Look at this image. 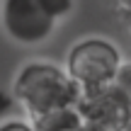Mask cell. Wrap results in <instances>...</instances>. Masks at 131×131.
<instances>
[{
    "mask_svg": "<svg viewBox=\"0 0 131 131\" xmlns=\"http://www.w3.org/2000/svg\"><path fill=\"white\" fill-rule=\"evenodd\" d=\"M12 92L32 119L51 109L78 107L83 88L70 78L63 66L51 61H29L17 70Z\"/></svg>",
    "mask_w": 131,
    "mask_h": 131,
    "instance_id": "6da1fadb",
    "label": "cell"
},
{
    "mask_svg": "<svg viewBox=\"0 0 131 131\" xmlns=\"http://www.w3.org/2000/svg\"><path fill=\"white\" fill-rule=\"evenodd\" d=\"M124 58L119 49L109 39L88 37L83 41L73 44L66 58V70L80 88H97V85L114 83Z\"/></svg>",
    "mask_w": 131,
    "mask_h": 131,
    "instance_id": "7a4b0ae2",
    "label": "cell"
},
{
    "mask_svg": "<svg viewBox=\"0 0 131 131\" xmlns=\"http://www.w3.org/2000/svg\"><path fill=\"white\" fill-rule=\"evenodd\" d=\"M78 109L85 119V126L97 131H124L131 117V102L114 83L85 88Z\"/></svg>",
    "mask_w": 131,
    "mask_h": 131,
    "instance_id": "3957f363",
    "label": "cell"
},
{
    "mask_svg": "<svg viewBox=\"0 0 131 131\" xmlns=\"http://www.w3.org/2000/svg\"><path fill=\"white\" fill-rule=\"evenodd\" d=\"M0 22L7 37L24 46L41 44L53 34V27H56V19L49 17L37 0H3Z\"/></svg>",
    "mask_w": 131,
    "mask_h": 131,
    "instance_id": "277c9868",
    "label": "cell"
},
{
    "mask_svg": "<svg viewBox=\"0 0 131 131\" xmlns=\"http://www.w3.org/2000/svg\"><path fill=\"white\" fill-rule=\"evenodd\" d=\"M32 124L37 131H83L85 119L78 107H61L44 112L39 117H32Z\"/></svg>",
    "mask_w": 131,
    "mask_h": 131,
    "instance_id": "5b68a950",
    "label": "cell"
},
{
    "mask_svg": "<svg viewBox=\"0 0 131 131\" xmlns=\"http://www.w3.org/2000/svg\"><path fill=\"white\" fill-rule=\"evenodd\" d=\"M37 3L41 5L44 12H46L49 17H53V19L68 17V15L73 12V7H75V0H37Z\"/></svg>",
    "mask_w": 131,
    "mask_h": 131,
    "instance_id": "8992f818",
    "label": "cell"
},
{
    "mask_svg": "<svg viewBox=\"0 0 131 131\" xmlns=\"http://www.w3.org/2000/svg\"><path fill=\"white\" fill-rule=\"evenodd\" d=\"M114 85L122 90V92H124V97L131 102V58L122 63V68H119L117 78H114Z\"/></svg>",
    "mask_w": 131,
    "mask_h": 131,
    "instance_id": "52a82bcc",
    "label": "cell"
},
{
    "mask_svg": "<svg viewBox=\"0 0 131 131\" xmlns=\"http://www.w3.org/2000/svg\"><path fill=\"white\" fill-rule=\"evenodd\" d=\"M0 131H37L32 119H10L0 124Z\"/></svg>",
    "mask_w": 131,
    "mask_h": 131,
    "instance_id": "ba28073f",
    "label": "cell"
},
{
    "mask_svg": "<svg viewBox=\"0 0 131 131\" xmlns=\"http://www.w3.org/2000/svg\"><path fill=\"white\" fill-rule=\"evenodd\" d=\"M112 5L124 19H131V0H112Z\"/></svg>",
    "mask_w": 131,
    "mask_h": 131,
    "instance_id": "9c48e42d",
    "label": "cell"
},
{
    "mask_svg": "<svg viewBox=\"0 0 131 131\" xmlns=\"http://www.w3.org/2000/svg\"><path fill=\"white\" fill-rule=\"evenodd\" d=\"M124 131H131V117H129V122H126V126H124Z\"/></svg>",
    "mask_w": 131,
    "mask_h": 131,
    "instance_id": "30bf717a",
    "label": "cell"
},
{
    "mask_svg": "<svg viewBox=\"0 0 131 131\" xmlns=\"http://www.w3.org/2000/svg\"><path fill=\"white\" fill-rule=\"evenodd\" d=\"M126 24H129V34H131V19H126Z\"/></svg>",
    "mask_w": 131,
    "mask_h": 131,
    "instance_id": "8fae6325",
    "label": "cell"
}]
</instances>
